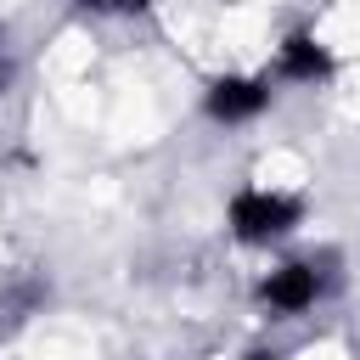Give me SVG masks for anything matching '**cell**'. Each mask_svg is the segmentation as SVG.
<instances>
[{
	"instance_id": "obj_1",
	"label": "cell",
	"mask_w": 360,
	"mask_h": 360,
	"mask_svg": "<svg viewBox=\"0 0 360 360\" xmlns=\"http://www.w3.org/2000/svg\"><path fill=\"white\" fill-rule=\"evenodd\" d=\"M292 219H298V202L270 197V191H242V197L231 202V225H236L242 242H270V236H281Z\"/></svg>"
},
{
	"instance_id": "obj_2",
	"label": "cell",
	"mask_w": 360,
	"mask_h": 360,
	"mask_svg": "<svg viewBox=\"0 0 360 360\" xmlns=\"http://www.w3.org/2000/svg\"><path fill=\"white\" fill-rule=\"evenodd\" d=\"M259 107H264V84H253V79H219V84L208 90V112L225 118V124L253 118Z\"/></svg>"
},
{
	"instance_id": "obj_3",
	"label": "cell",
	"mask_w": 360,
	"mask_h": 360,
	"mask_svg": "<svg viewBox=\"0 0 360 360\" xmlns=\"http://www.w3.org/2000/svg\"><path fill=\"white\" fill-rule=\"evenodd\" d=\"M264 304L270 309H304V304H315V270L309 264H281L264 281Z\"/></svg>"
},
{
	"instance_id": "obj_4",
	"label": "cell",
	"mask_w": 360,
	"mask_h": 360,
	"mask_svg": "<svg viewBox=\"0 0 360 360\" xmlns=\"http://www.w3.org/2000/svg\"><path fill=\"white\" fill-rule=\"evenodd\" d=\"M281 73H287V79H321V73H326V51H321L315 39H304V34H292V39L281 45Z\"/></svg>"
},
{
	"instance_id": "obj_5",
	"label": "cell",
	"mask_w": 360,
	"mask_h": 360,
	"mask_svg": "<svg viewBox=\"0 0 360 360\" xmlns=\"http://www.w3.org/2000/svg\"><path fill=\"white\" fill-rule=\"evenodd\" d=\"M0 45H6V39H0ZM6 79H11V62H6V51H0V84H6Z\"/></svg>"
},
{
	"instance_id": "obj_6",
	"label": "cell",
	"mask_w": 360,
	"mask_h": 360,
	"mask_svg": "<svg viewBox=\"0 0 360 360\" xmlns=\"http://www.w3.org/2000/svg\"><path fill=\"white\" fill-rule=\"evenodd\" d=\"M248 360H281V354H270V349H259V354H248Z\"/></svg>"
}]
</instances>
